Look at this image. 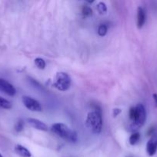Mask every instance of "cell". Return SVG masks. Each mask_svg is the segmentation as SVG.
Masks as SVG:
<instances>
[{
    "label": "cell",
    "mask_w": 157,
    "mask_h": 157,
    "mask_svg": "<svg viewBox=\"0 0 157 157\" xmlns=\"http://www.w3.org/2000/svg\"><path fill=\"white\" fill-rule=\"evenodd\" d=\"M103 114L102 110L97 106L93 110L87 114L86 120V126L91 133L94 134H99L101 133L103 129Z\"/></svg>",
    "instance_id": "obj_1"
},
{
    "label": "cell",
    "mask_w": 157,
    "mask_h": 157,
    "mask_svg": "<svg viewBox=\"0 0 157 157\" xmlns=\"http://www.w3.org/2000/svg\"><path fill=\"white\" fill-rule=\"evenodd\" d=\"M52 131L64 140L70 143H76L78 135L76 132L69 128L67 125L62 123H56L52 126Z\"/></svg>",
    "instance_id": "obj_2"
},
{
    "label": "cell",
    "mask_w": 157,
    "mask_h": 157,
    "mask_svg": "<svg viewBox=\"0 0 157 157\" xmlns=\"http://www.w3.org/2000/svg\"><path fill=\"white\" fill-rule=\"evenodd\" d=\"M135 113L133 120L131 122V129L132 131H135L144 125L146 120V111L143 104H138L135 106Z\"/></svg>",
    "instance_id": "obj_3"
},
{
    "label": "cell",
    "mask_w": 157,
    "mask_h": 157,
    "mask_svg": "<svg viewBox=\"0 0 157 157\" xmlns=\"http://www.w3.org/2000/svg\"><path fill=\"white\" fill-rule=\"evenodd\" d=\"M71 85V78L66 72H58L55 75V81L54 87L60 91H66L69 90Z\"/></svg>",
    "instance_id": "obj_4"
},
{
    "label": "cell",
    "mask_w": 157,
    "mask_h": 157,
    "mask_svg": "<svg viewBox=\"0 0 157 157\" xmlns=\"http://www.w3.org/2000/svg\"><path fill=\"white\" fill-rule=\"evenodd\" d=\"M22 103L28 110L33 112L42 111V106L38 101L28 96L22 97Z\"/></svg>",
    "instance_id": "obj_5"
},
{
    "label": "cell",
    "mask_w": 157,
    "mask_h": 157,
    "mask_svg": "<svg viewBox=\"0 0 157 157\" xmlns=\"http://www.w3.org/2000/svg\"><path fill=\"white\" fill-rule=\"evenodd\" d=\"M157 151V133H154L146 144V153L149 156H152Z\"/></svg>",
    "instance_id": "obj_6"
},
{
    "label": "cell",
    "mask_w": 157,
    "mask_h": 157,
    "mask_svg": "<svg viewBox=\"0 0 157 157\" xmlns=\"http://www.w3.org/2000/svg\"><path fill=\"white\" fill-rule=\"evenodd\" d=\"M0 91L3 92L9 96H14L16 93L15 88L12 84L8 82L7 81L0 78Z\"/></svg>",
    "instance_id": "obj_7"
},
{
    "label": "cell",
    "mask_w": 157,
    "mask_h": 157,
    "mask_svg": "<svg viewBox=\"0 0 157 157\" xmlns=\"http://www.w3.org/2000/svg\"><path fill=\"white\" fill-rule=\"evenodd\" d=\"M28 123L32 126L33 128L36 129V130H42V131H47L48 127L45 123L42 121H39V120L34 119V118H29L27 119Z\"/></svg>",
    "instance_id": "obj_8"
},
{
    "label": "cell",
    "mask_w": 157,
    "mask_h": 157,
    "mask_svg": "<svg viewBox=\"0 0 157 157\" xmlns=\"http://www.w3.org/2000/svg\"><path fill=\"white\" fill-rule=\"evenodd\" d=\"M146 11L143 7L139 6L137 9V27L139 29L143 28L145 22H146Z\"/></svg>",
    "instance_id": "obj_9"
},
{
    "label": "cell",
    "mask_w": 157,
    "mask_h": 157,
    "mask_svg": "<svg viewBox=\"0 0 157 157\" xmlns=\"http://www.w3.org/2000/svg\"><path fill=\"white\" fill-rule=\"evenodd\" d=\"M15 151L18 156L21 157H31V156H32L31 153L28 149H26L23 146L19 145V144H18V145L15 147Z\"/></svg>",
    "instance_id": "obj_10"
},
{
    "label": "cell",
    "mask_w": 157,
    "mask_h": 157,
    "mask_svg": "<svg viewBox=\"0 0 157 157\" xmlns=\"http://www.w3.org/2000/svg\"><path fill=\"white\" fill-rule=\"evenodd\" d=\"M140 140V134L138 132H134L132 133L130 136H129V143L130 145L134 146L137 144V143Z\"/></svg>",
    "instance_id": "obj_11"
},
{
    "label": "cell",
    "mask_w": 157,
    "mask_h": 157,
    "mask_svg": "<svg viewBox=\"0 0 157 157\" xmlns=\"http://www.w3.org/2000/svg\"><path fill=\"white\" fill-rule=\"evenodd\" d=\"M11 107H12V104L10 101L0 96V108L10 109Z\"/></svg>",
    "instance_id": "obj_12"
},
{
    "label": "cell",
    "mask_w": 157,
    "mask_h": 157,
    "mask_svg": "<svg viewBox=\"0 0 157 157\" xmlns=\"http://www.w3.org/2000/svg\"><path fill=\"white\" fill-rule=\"evenodd\" d=\"M35 64L40 70H43L46 67V61L41 58H37L35 59Z\"/></svg>",
    "instance_id": "obj_13"
},
{
    "label": "cell",
    "mask_w": 157,
    "mask_h": 157,
    "mask_svg": "<svg viewBox=\"0 0 157 157\" xmlns=\"http://www.w3.org/2000/svg\"><path fill=\"white\" fill-rule=\"evenodd\" d=\"M107 31H108L107 25L105 24H101L99 26L97 32H98V35H99V36L103 37V36H105V35H106V33H107Z\"/></svg>",
    "instance_id": "obj_14"
},
{
    "label": "cell",
    "mask_w": 157,
    "mask_h": 157,
    "mask_svg": "<svg viewBox=\"0 0 157 157\" xmlns=\"http://www.w3.org/2000/svg\"><path fill=\"white\" fill-rule=\"evenodd\" d=\"M96 9L98 10V12H99V14L103 15V14H105L106 12H107V6L103 2H100L97 4Z\"/></svg>",
    "instance_id": "obj_15"
},
{
    "label": "cell",
    "mask_w": 157,
    "mask_h": 157,
    "mask_svg": "<svg viewBox=\"0 0 157 157\" xmlns=\"http://www.w3.org/2000/svg\"><path fill=\"white\" fill-rule=\"evenodd\" d=\"M23 128H24V122L22 119H18L15 125V130L17 133H19V132L22 131Z\"/></svg>",
    "instance_id": "obj_16"
},
{
    "label": "cell",
    "mask_w": 157,
    "mask_h": 157,
    "mask_svg": "<svg viewBox=\"0 0 157 157\" xmlns=\"http://www.w3.org/2000/svg\"><path fill=\"white\" fill-rule=\"evenodd\" d=\"M82 12H83L84 16L89 17L92 15V9L89 6H83V9H82Z\"/></svg>",
    "instance_id": "obj_17"
},
{
    "label": "cell",
    "mask_w": 157,
    "mask_h": 157,
    "mask_svg": "<svg viewBox=\"0 0 157 157\" xmlns=\"http://www.w3.org/2000/svg\"><path fill=\"white\" fill-rule=\"evenodd\" d=\"M122 110L119 108H115L113 110V117H117L120 113H121Z\"/></svg>",
    "instance_id": "obj_18"
},
{
    "label": "cell",
    "mask_w": 157,
    "mask_h": 157,
    "mask_svg": "<svg viewBox=\"0 0 157 157\" xmlns=\"http://www.w3.org/2000/svg\"><path fill=\"white\" fill-rule=\"evenodd\" d=\"M152 98H153L154 102H155V106L157 107V94H152Z\"/></svg>",
    "instance_id": "obj_19"
},
{
    "label": "cell",
    "mask_w": 157,
    "mask_h": 157,
    "mask_svg": "<svg viewBox=\"0 0 157 157\" xmlns=\"http://www.w3.org/2000/svg\"><path fill=\"white\" fill-rule=\"evenodd\" d=\"M0 157H3V156L1 154V153H0Z\"/></svg>",
    "instance_id": "obj_20"
},
{
    "label": "cell",
    "mask_w": 157,
    "mask_h": 157,
    "mask_svg": "<svg viewBox=\"0 0 157 157\" xmlns=\"http://www.w3.org/2000/svg\"><path fill=\"white\" fill-rule=\"evenodd\" d=\"M128 157H130V156H128Z\"/></svg>",
    "instance_id": "obj_21"
}]
</instances>
